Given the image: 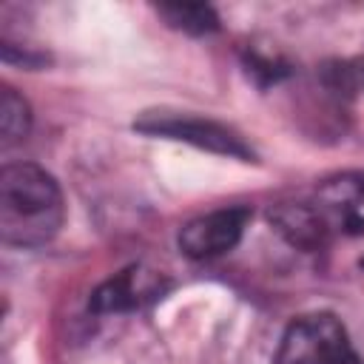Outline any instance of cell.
Segmentation results:
<instances>
[{
	"mask_svg": "<svg viewBox=\"0 0 364 364\" xmlns=\"http://www.w3.org/2000/svg\"><path fill=\"white\" fill-rule=\"evenodd\" d=\"M273 364H361V358L333 313H310L290 321Z\"/></svg>",
	"mask_w": 364,
	"mask_h": 364,
	"instance_id": "cell-2",
	"label": "cell"
},
{
	"mask_svg": "<svg viewBox=\"0 0 364 364\" xmlns=\"http://www.w3.org/2000/svg\"><path fill=\"white\" fill-rule=\"evenodd\" d=\"M247 219H250L247 208H222V210L202 213L191 219L188 225H182L179 239H176L179 250L196 262L216 259L239 245Z\"/></svg>",
	"mask_w": 364,
	"mask_h": 364,
	"instance_id": "cell-4",
	"label": "cell"
},
{
	"mask_svg": "<svg viewBox=\"0 0 364 364\" xmlns=\"http://www.w3.org/2000/svg\"><path fill=\"white\" fill-rule=\"evenodd\" d=\"M65 205L57 179L34 162L0 171V239L11 247H43L57 236Z\"/></svg>",
	"mask_w": 364,
	"mask_h": 364,
	"instance_id": "cell-1",
	"label": "cell"
},
{
	"mask_svg": "<svg viewBox=\"0 0 364 364\" xmlns=\"http://www.w3.org/2000/svg\"><path fill=\"white\" fill-rule=\"evenodd\" d=\"M134 128L148 136L188 142L193 148H202V151H210L219 156H233L242 162L256 159L253 148L245 142L242 134H236L230 125H222L208 117L182 114V111H145L139 119H134Z\"/></svg>",
	"mask_w": 364,
	"mask_h": 364,
	"instance_id": "cell-3",
	"label": "cell"
},
{
	"mask_svg": "<svg viewBox=\"0 0 364 364\" xmlns=\"http://www.w3.org/2000/svg\"><path fill=\"white\" fill-rule=\"evenodd\" d=\"M361 267H364V259H361Z\"/></svg>",
	"mask_w": 364,
	"mask_h": 364,
	"instance_id": "cell-11",
	"label": "cell"
},
{
	"mask_svg": "<svg viewBox=\"0 0 364 364\" xmlns=\"http://www.w3.org/2000/svg\"><path fill=\"white\" fill-rule=\"evenodd\" d=\"M321 82L336 97H353L364 82V68L358 63H330L321 68Z\"/></svg>",
	"mask_w": 364,
	"mask_h": 364,
	"instance_id": "cell-9",
	"label": "cell"
},
{
	"mask_svg": "<svg viewBox=\"0 0 364 364\" xmlns=\"http://www.w3.org/2000/svg\"><path fill=\"white\" fill-rule=\"evenodd\" d=\"M247 71L256 77H262L259 82L262 85H267V82H279L282 77H287L290 74V68L282 63V60H276V57H262V54H247Z\"/></svg>",
	"mask_w": 364,
	"mask_h": 364,
	"instance_id": "cell-10",
	"label": "cell"
},
{
	"mask_svg": "<svg viewBox=\"0 0 364 364\" xmlns=\"http://www.w3.org/2000/svg\"><path fill=\"white\" fill-rule=\"evenodd\" d=\"M165 290H168V282L162 279V273L134 264V267L111 276L108 282H102L91 293L88 307L94 313H131V310H139V307L162 299Z\"/></svg>",
	"mask_w": 364,
	"mask_h": 364,
	"instance_id": "cell-5",
	"label": "cell"
},
{
	"mask_svg": "<svg viewBox=\"0 0 364 364\" xmlns=\"http://www.w3.org/2000/svg\"><path fill=\"white\" fill-rule=\"evenodd\" d=\"M31 128V108L26 97H20L11 85H3L0 91V145L11 148L28 136Z\"/></svg>",
	"mask_w": 364,
	"mask_h": 364,
	"instance_id": "cell-8",
	"label": "cell"
},
{
	"mask_svg": "<svg viewBox=\"0 0 364 364\" xmlns=\"http://www.w3.org/2000/svg\"><path fill=\"white\" fill-rule=\"evenodd\" d=\"M156 11L171 28L193 37L213 34L219 28V14L208 3H159Z\"/></svg>",
	"mask_w": 364,
	"mask_h": 364,
	"instance_id": "cell-7",
	"label": "cell"
},
{
	"mask_svg": "<svg viewBox=\"0 0 364 364\" xmlns=\"http://www.w3.org/2000/svg\"><path fill=\"white\" fill-rule=\"evenodd\" d=\"M273 228L299 250H321L333 236V222L324 210L307 202H282L270 210Z\"/></svg>",
	"mask_w": 364,
	"mask_h": 364,
	"instance_id": "cell-6",
	"label": "cell"
}]
</instances>
